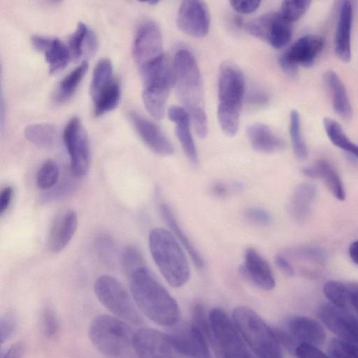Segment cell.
<instances>
[{
  "instance_id": "cell-30",
  "label": "cell",
  "mask_w": 358,
  "mask_h": 358,
  "mask_svg": "<svg viewBox=\"0 0 358 358\" xmlns=\"http://www.w3.org/2000/svg\"><path fill=\"white\" fill-rule=\"evenodd\" d=\"M87 69L88 64L85 61L62 80L56 90L55 95V99L57 102L65 103L73 96L82 79L85 76Z\"/></svg>"
},
{
  "instance_id": "cell-21",
  "label": "cell",
  "mask_w": 358,
  "mask_h": 358,
  "mask_svg": "<svg viewBox=\"0 0 358 358\" xmlns=\"http://www.w3.org/2000/svg\"><path fill=\"white\" fill-rule=\"evenodd\" d=\"M299 344L308 343L322 345L326 338L324 328L316 320L306 316H293L288 319L284 329Z\"/></svg>"
},
{
  "instance_id": "cell-44",
  "label": "cell",
  "mask_w": 358,
  "mask_h": 358,
  "mask_svg": "<svg viewBox=\"0 0 358 358\" xmlns=\"http://www.w3.org/2000/svg\"><path fill=\"white\" fill-rule=\"evenodd\" d=\"M243 184L238 181L223 182L217 181L212 184L210 192L217 197H225L232 192H237L242 189Z\"/></svg>"
},
{
  "instance_id": "cell-35",
  "label": "cell",
  "mask_w": 358,
  "mask_h": 358,
  "mask_svg": "<svg viewBox=\"0 0 358 358\" xmlns=\"http://www.w3.org/2000/svg\"><path fill=\"white\" fill-rule=\"evenodd\" d=\"M59 177L57 164L48 159L43 163L36 175V184L43 190H49L57 184Z\"/></svg>"
},
{
  "instance_id": "cell-56",
  "label": "cell",
  "mask_w": 358,
  "mask_h": 358,
  "mask_svg": "<svg viewBox=\"0 0 358 358\" xmlns=\"http://www.w3.org/2000/svg\"><path fill=\"white\" fill-rule=\"evenodd\" d=\"M349 299L352 305L358 311V290L351 292Z\"/></svg>"
},
{
  "instance_id": "cell-5",
  "label": "cell",
  "mask_w": 358,
  "mask_h": 358,
  "mask_svg": "<svg viewBox=\"0 0 358 358\" xmlns=\"http://www.w3.org/2000/svg\"><path fill=\"white\" fill-rule=\"evenodd\" d=\"M232 320L248 347L257 357H282L281 345L273 329L252 308L244 306L235 308Z\"/></svg>"
},
{
  "instance_id": "cell-3",
  "label": "cell",
  "mask_w": 358,
  "mask_h": 358,
  "mask_svg": "<svg viewBox=\"0 0 358 358\" xmlns=\"http://www.w3.org/2000/svg\"><path fill=\"white\" fill-rule=\"evenodd\" d=\"M245 80L235 64L227 62L220 68L217 115L220 128L228 136L236 134L245 98Z\"/></svg>"
},
{
  "instance_id": "cell-9",
  "label": "cell",
  "mask_w": 358,
  "mask_h": 358,
  "mask_svg": "<svg viewBox=\"0 0 358 358\" xmlns=\"http://www.w3.org/2000/svg\"><path fill=\"white\" fill-rule=\"evenodd\" d=\"M247 32L280 49L289 42L292 35V22L280 12H271L252 20L245 25Z\"/></svg>"
},
{
  "instance_id": "cell-47",
  "label": "cell",
  "mask_w": 358,
  "mask_h": 358,
  "mask_svg": "<svg viewBox=\"0 0 358 358\" xmlns=\"http://www.w3.org/2000/svg\"><path fill=\"white\" fill-rule=\"evenodd\" d=\"M245 99L247 103L252 107L261 108L269 102L270 96L264 90L252 89L248 92Z\"/></svg>"
},
{
  "instance_id": "cell-34",
  "label": "cell",
  "mask_w": 358,
  "mask_h": 358,
  "mask_svg": "<svg viewBox=\"0 0 358 358\" xmlns=\"http://www.w3.org/2000/svg\"><path fill=\"white\" fill-rule=\"evenodd\" d=\"M289 134L295 155L301 160L306 159L308 150L301 134L300 115L296 110H292L290 113Z\"/></svg>"
},
{
  "instance_id": "cell-51",
  "label": "cell",
  "mask_w": 358,
  "mask_h": 358,
  "mask_svg": "<svg viewBox=\"0 0 358 358\" xmlns=\"http://www.w3.org/2000/svg\"><path fill=\"white\" fill-rule=\"evenodd\" d=\"M25 350V343L23 341H18L13 344L5 352L0 353H3L1 357L3 358H19L24 355Z\"/></svg>"
},
{
  "instance_id": "cell-32",
  "label": "cell",
  "mask_w": 358,
  "mask_h": 358,
  "mask_svg": "<svg viewBox=\"0 0 358 358\" xmlns=\"http://www.w3.org/2000/svg\"><path fill=\"white\" fill-rule=\"evenodd\" d=\"M323 125L327 136L336 147L350 152L358 158V145L350 141L341 126L334 120L325 117Z\"/></svg>"
},
{
  "instance_id": "cell-23",
  "label": "cell",
  "mask_w": 358,
  "mask_h": 358,
  "mask_svg": "<svg viewBox=\"0 0 358 358\" xmlns=\"http://www.w3.org/2000/svg\"><path fill=\"white\" fill-rule=\"evenodd\" d=\"M247 137L252 148L262 153H273L282 150L285 143L267 125L254 123L248 127Z\"/></svg>"
},
{
  "instance_id": "cell-36",
  "label": "cell",
  "mask_w": 358,
  "mask_h": 358,
  "mask_svg": "<svg viewBox=\"0 0 358 358\" xmlns=\"http://www.w3.org/2000/svg\"><path fill=\"white\" fill-rule=\"evenodd\" d=\"M323 293L331 303L345 308L350 292L345 284L337 280H329L324 284Z\"/></svg>"
},
{
  "instance_id": "cell-20",
  "label": "cell",
  "mask_w": 358,
  "mask_h": 358,
  "mask_svg": "<svg viewBox=\"0 0 358 358\" xmlns=\"http://www.w3.org/2000/svg\"><path fill=\"white\" fill-rule=\"evenodd\" d=\"M324 47V38L316 34H307L298 38L282 55L292 64L310 67Z\"/></svg>"
},
{
  "instance_id": "cell-29",
  "label": "cell",
  "mask_w": 358,
  "mask_h": 358,
  "mask_svg": "<svg viewBox=\"0 0 358 358\" xmlns=\"http://www.w3.org/2000/svg\"><path fill=\"white\" fill-rule=\"evenodd\" d=\"M110 59H100L94 67L90 83V94L94 101L115 80Z\"/></svg>"
},
{
  "instance_id": "cell-2",
  "label": "cell",
  "mask_w": 358,
  "mask_h": 358,
  "mask_svg": "<svg viewBox=\"0 0 358 358\" xmlns=\"http://www.w3.org/2000/svg\"><path fill=\"white\" fill-rule=\"evenodd\" d=\"M128 278L133 299L148 319L166 327L179 321L180 309L176 301L146 266L136 269Z\"/></svg>"
},
{
  "instance_id": "cell-50",
  "label": "cell",
  "mask_w": 358,
  "mask_h": 358,
  "mask_svg": "<svg viewBox=\"0 0 358 358\" xmlns=\"http://www.w3.org/2000/svg\"><path fill=\"white\" fill-rule=\"evenodd\" d=\"M13 196V189L10 186L4 187L0 192V213L3 215L9 208Z\"/></svg>"
},
{
  "instance_id": "cell-14",
  "label": "cell",
  "mask_w": 358,
  "mask_h": 358,
  "mask_svg": "<svg viewBox=\"0 0 358 358\" xmlns=\"http://www.w3.org/2000/svg\"><path fill=\"white\" fill-rule=\"evenodd\" d=\"M317 316L338 338L358 343V320L345 308L323 303L317 309Z\"/></svg>"
},
{
  "instance_id": "cell-13",
  "label": "cell",
  "mask_w": 358,
  "mask_h": 358,
  "mask_svg": "<svg viewBox=\"0 0 358 358\" xmlns=\"http://www.w3.org/2000/svg\"><path fill=\"white\" fill-rule=\"evenodd\" d=\"M133 351L142 358H171L178 356L168 333L147 327L134 331Z\"/></svg>"
},
{
  "instance_id": "cell-53",
  "label": "cell",
  "mask_w": 358,
  "mask_h": 358,
  "mask_svg": "<svg viewBox=\"0 0 358 358\" xmlns=\"http://www.w3.org/2000/svg\"><path fill=\"white\" fill-rule=\"evenodd\" d=\"M278 63L281 69L287 76L294 77L297 75L299 66L287 60L282 55L279 57Z\"/></svg>"
},
{
  "instance_id": "cell-55",
  "label": "cell",
  "mask_w": 358,
  "mask_h": 358,
  "mask_svg": "<svg viewBox=\"0 0 358 358\" xmlns=\"http://www.w3.org/2000/svg\"><path fill=\"white\" fill-rule=\"evenodd\" d=\"M348 251L352 261L358 265V240L355 241L350 245Z\"/></svg>"
},
{
  "instance_id": "cell-46",
  "label": "cell",
  "mask_w": 358,
  "mask_h": 358,
  "mask_svg": "<svg viewBox=\"0 0 358 358\" xmlns=\"http://www.w3.org/2000/svg\"><path fill=\"white\" fill-rule=\"evenodd\" d=\"M294 354L300 358H323L327 355L324 353L318 346L308 343H299Z\"/></svg>"
},
{
  "instance_id": "cell-4",
  "label": "cell",
  "mask_w": 358,
  "mask_h": 358,
  "mask_svg": "<svg viewBox=\"0 0 358 358\" xmlns=\"http://www.w3.org/2000/svg\"><path fill=\"white\" fill-rule=\"evenodd\" d=\"M149 248L160 273L171 286L180 287L189 280L190 268L187 257L173 233L163 228L152 229Z\"/></svg>"
},
{
  "instance_id": "cell-45",
  "label": "cell",
  "mask_w": 358,
  "mask_h": 358,
  "mask_svg": "<svg viewBox=\"0 0 358 358\" xmlns=\"http://www.w3.org/2000/svg\"><path fill=\"white\" fill-rule=\"evenodd\" d=\"M245 215L250 221L259 225L266 226L272 222L271 214L266 210L259 207L247 208Z\"/></svg>"
},
{
  "instance_id": "cell-48",
  "label": "cell",
  "mask_w": 358,
  "mask_h": 358,
  "mask_svg": "<svg viewBox=\"0 0 358 358\" xmlns=\"http://www.w3.org/2000/svg\"><path fill=\"white\" fill-rule=\"evenodd\" d=\"M69 182V180H65L63 184L45 194L42 197V202H52L67 196L71 194L74 187L73 185H70Z\"/></svg>"
},
{
  "instance_id": "cell-49",
  "label": "cell",
  "mask_w": 358,
  "mask_h": 358,
  "mask_svg": "<svg viewBox=\"0 0 358 358\" xmlns=\"http://www.w3.org/2000/svg\"><path fill=\"white\" fill-rule=\"evenodd\" d=\"M231 7L238 13L249 14L256 10L261 0H229Z\"/></svg>"
},
{
  "instance_id": "cell-38",
  "label": "cell",
  "mask_w": 358,
  "mask_h": 358,
  "mask_svg": "<svg viewBox=\"0 0 358 358\" xmlns=\"http://www.w3.org/2000/svg\"><path fill=\"white\" fill-rule=\"evenodd\" d=\"M120 262L124 273L129 277L136 269L145 266L139 250L134 245H128L121 253Z\"/></svg>"
},
{
  "instance_id": "cell-19",
  "label": "cell",
  "mask_w": 358,
  "mask_h": 358,
  "mask_svg": "<svg viewBox=\"0 0 358 358\" xmlns=\"http://www.w3.org/2000/svg\"><path fill=\"white\" fill-rule=\"evenodd\" d=\"M353 20V3L340 1L334 46L337 57L343 62L351 59V31Z\"/></svg>"
},
{
  "instance_id": "cell-41",
  "label": "cell",
  "mask_w": 358,
  "mask_h": 358,
  "mask_svg": "<svg viewBox=\"0 0 358 358\" xmlns=\"http://www.w3.org/2000/svg\"><path fill=\"white\" fill-rule=\"evenodd\" d=\"M97 254L103 264L113 266L115 263L116 250L113 241L108 236H101L96 240Z\"/></svg>"
},
{
  "instance_id": "cell-57",
  "label": "cell",
  "mask_w": 358,
  "mask_h": 358,
  "mask_svg": "<svg viewBox=\"0 0 358 358\" xmlns=\"http://www.w3.org/2000/svg\"><path fill=\"white\" fill-rule=\"evenodd\" d=\"M138 1H141V2H143V3H149L151 5H155L159 1V0H138Z\"/></svg>"
},
{
  "instance_id": "cell-22",
  "label": "cell",
  "mask_w": 358,
  "mask_h": 358,
  "mask_svg": "<svg viewBox=\"0 0 358 358\" xmlns=\"http://www.w3.org/2000/svg\"><path fill=\"white\" fill-rule=\"evenodd\" d=\"M169 118L176 124V134L189 161L194 166L199 164L196 148L192 137L191 119L187 111L180 106H171L167 111Z\"/></svg>"
},
{
  "instance_id": "cell-10",
  "label": "cell",
  "mask_w": 358,
  "mask_h": 358,
  "mask_svg": "<svg viewBox=\"0 0 358 358\" xmlns=\"http://www.w3.org/2000/svg\"><path fill=\"white\" fill-rule=\"evenodd\" d=\"M63 141L70 157L72 173L77 177L85 176L90 162L87 132L78 117L69 120L63 132Z\"/></svg>"
},
{
  "instance_id": "cell-52",
  "label": "cell",
  "mask_w": 358,
  "mask_h": 358,
  "mask_svg": "<svg viewBox=\"0 0 358 358\" xmlns=\"http://www.w3.org/2000/svg\"><path fill=\"white\" fill-rule=\"evenodd\" d=\"M275 263L277 266L287 275L294 276V269L290 263L281 255H277L275 257Z\"/></svg>"
},
{
  "instance_id": "cell-28",
  "label": "cell",
  "mask_w": 358,
  "mask_h": 358,
  "mask_svg": "<svg viewBox=\"0 0 358 358\" xmlns=\"http://www.w3.org/2000/svg\"><path fill=\"white\" fill-rule=\"evenodd\" d=\"M43 52L51 74L64 69L72 57L69 48L57 38H51Z\"/></svg>"
},
{
  "instance_id": "cell-16",
  "label": "cell",
  "mask_w": 358,
  "mask_h": 358,
  "mask_svg": "<svg viewBox=\"0 0 358 358\" xmlns=\"http://www.w3.org/2000/svg\"><path fill=\"white\" fill-rule=\"evenodd\" d=\"M127 116L137 134L153 152L164 156L173 154V145L155 123L133 110Z\"/></svg>"
},
{
  "instance_id": "cell-33",
  "label": "cell",
  "mask_w": 358,
  "mask_h": 358,
  "mask_svg": "<svg viewBox=\"0 0 358 358\" xmlns=\"http://www.w3.org/2000/svg\"><path fill=\"white\" fill-rule=\"evenodd\" d=\"M121 87L120 83L115 79L94 101V114L101 116L115 109L120 100Z\"/></svg>"
},
{
  "instance_id": "cell-15",
  "label": "cell",
  "mask_w": 358,
  "mask_h": 358,
  "mask_svg": "<svg viewBox=\"0 0 358 358\" xmlns=\"http://www.w3.org/2000/svg\"><path fill=\"white\" fill-rule=\"evenodd\" d=\"M177 26L185 34L203 38L209 31L210 15L203 0H182L177 15Z\"/></svg>"
},
{
  "instance_id": "cell-24",
  "label": "cell",
  "mask_w": 358,
  "mask_h": 358,
  "mask_svg": "<svg viewBox=\"0 0 358 358\" xmlns=\"http://www.w3.org/2000/svg\"><path fill=\"white\" fill-rule=\"evenodd\" d=\"M323 82L329 90L334 111L342 118L349 120L352 116V108L342 80L333 71L324 73Z\"/></svg>"
},
{
  "instance_id": "cell-11",
  "label": "cell",
  "mask_w": 358,
  "mask_h": 358,
  "mask_svg": "<svg viewBox=\"0 0 358 358\" xmlns=\"http://www.w3.org/2000/svg\"><path fill=\"white\" fill-rule=\"evenodd\" d=\"M169 328L168 334L178 356L192 358L211 357L208 341L193 322L178 321Z\"/></svg>"
},
{
  "instance_id": "cell-43",
  "label": "cell",
  "mask_w": 358,
  "mask_h": 358,
  "mask_svg": "<svg viewBox=\"0 0 358 358\" xmlns=\"http://www.w3.org/2000/svg\"><path fill=\"white\" fill-rule=\"evenodd\" d=\"M41 327L43 334L49 338H52L57 334L59 329V322L52 309L45 308L41 313Z\"/></svg>"
},
{
  "instance_id": "cell-27",
  "label": "cell",
  "mask_w": 358,
  "mask_h": 358,
  "mask_svg": "<svg viewBox=\"0 0 358 358\" xmlns=\"http://www.w3.org/2000/svg\"><path fill=\"white\" fill-rule=\"evenodd\" d=\"M159 211L162 219L172 233L178 238L188 252L195 266L199 268H203L204 266V262L202 257L192 244V241L189 239L185 231L181 229L169 206L166 203H162L159 205Z\"/></svg>"
},
{
  "instance_id": "cell-25",
  "label": "cell",
  "mask_w": 358,
  "mask_h": 358,
  "mask_svg": "<svg viewBox=\"0 0 358 358\" xmlns=\"http://www.w3.org/2000/svg\"><path fill=\"white\" fill-rule=\"evenodd\" d=\"M303 173L311 178H322L329 191L339 201H344L346 194L342 180L331 164L325 159L303 169Z\"/></svg>"
},
{
  "instance_id": "cell-12",
  "label": "cell",
  "mask_w": 358,
  "mask_h": 358,
  "mask_svg": "<svg viewBox=\"0 0 358 358\" xmlns=\"http://www.w3.org/2000/svg\"><path fill=\"white\" fill-rule=\"evenodd\" d=\"M133 56L138 69L164 56L162 34L155 22L145 21L137 28Z\"/></svg>"
},
{
  "instance_id": "cell-59",
  "label": "cell",
  "mask_w": 358,
  "mask_h": 358,
  "mask_svg": "<svg viewBox=\"0 0 358 358\" xmlns=\"http://www.w3.org/2000/svg\"><path fill=\"white\" fill-rule=\"evenodd\" d=\"M343 1V0H339V2H340V1ZM348 1H350L351 2H352V3H353V1H354L355 0H348Z\"/></svg>"
},
{
  "instance_id": "cell-18",
  "label": "cell",
  "mask_w": 358,
  "mask_h": 358,
  "mask_svg": "<svg viewBox=\"0 0 358 358\" xmlns=\"http://www.w3.org/2000/svg\"><path fill=\"white\" fill-rule=\"evenodd\" d=\"M239 271L245 279L259 289L269 291L275 285V278L269 264L252 248L246 250L244 261Z\"/></svg>"
},
{
  "instance_id": "cell-40",
  "label": "cell",
  "mask_w": 358,
  "mask_h": 358,
  "mask_svg": "<svg viewBox=\"0 0 358 358\" xmlns=\"http://www.w3.org/2000/svg\"><path fill=\"white\" fill-rule=\"evenodd\" d=\"M90 30L85 23L79 22L69 39V49L72 58L78 59L82 55L83 47Z\"/></svg>"
},
{
  "instance_id": "cell-6",
  "label": "cell",
  "mask_w": 358,
  "mask_h": 358,
  "mask_svg": "<svg viewBox=\"0 0 358 358\" xmlns=\"http://www.w3.org/2000/svg\"><path fill=\"white\" fill-rule=\"evenodd\" d=\"M134 334L127 322L109 315L96 316L89 327L91 343L108 357L128 356L133 350Z\"/></svg>"
},
{
  "instance_id": "cell-42",
  "label": "cell",
  "mask_w": 358,
  "mask_h": 358,
  "mask_svg": "<svg viewBox=\"0 0 358 358\" xmlns=\"http://www.w3.org/2000/svg\"><path fill=\"white\" fill-rule=\"evenodd\" d=\"M17 327V319L12 312L3 314L0 318V343L3 344L9 340L15 333Z\"/></svg>"
},
{
  "instance_id": "cell-39",
  "label": "cell",
  "mask_w": 358,
  "mask_h": 358,
  "mask_svg": "<svg viewBox=\"0 0 358 358\" xmlns=\"http://www.w3.org/2000/svg\"><path fill=\"white\" fill-rule=\"evenodd\" d=\"M310 3L311 0H282L280 13L292 22L303 16Z\"/></svg>"
},
{
  "instance_id": "cell-58",
  "label": "cell",
  "mask_w": 358,
  "mask_h": 358,
  "mask_svg": "<svg viewBox=\"0 0 358 358\" xmlns=\"http://www.w3.org/2000/svg\"><path fill=\"white\" fill-rule=\"evenodd\" d=\"M45 1L50 3H57L61 2L62 0H45Z\"/></svg>"
},
{
  "instance_id": "cell-37",
  "label": "cell",
  "mask_w": 358,
  "mask_h": 358,
  "mask_svg": "<svg viewBox=\"0 0 358 358\" xmlns=\"http://www.w3.org/2000/svg\"><path fill=\"white\" fill-rule=\"evenodd\" d=\"M329 356L333 358H358L356 343L339 338H332L328 344Z\"/></svg>"
},
{
  "instance_id": "cell-8",
  "label": "cell",
  "mask_w": 358,
  "mask_h": 358,
  "mask_svg": "<svg viewBox=\"0 0 358 358\" xmlns=\"http://www.w3.org/2000/svg\"><path fill=\"white\" fill-rule=\"evenodd\" d=\"M213 343L211 348L218 357L248 358L252 355L233 320L222 309L209 313Z\"/></svg>"
},
{
  "instance_id": "cell-7",
  "label": "cell",
  "mask_w": 358,
  "mask_h": 358,
  "mask_svg": "<svg viewBox=\"0 0 358 358\" xmlns=\"http://www.w3.org/2000/svg\"><path fill=\"white\" fill-rule=\"evenodd\" d=\"M94 291L101 304L116 317L136 326L143 324V318L134 300L115 277L102 275L95 281Z\"/></svg>"
},
{
  "instance_id": "cell-31",
  "label": "cell",
  "mask_w": 358,
  "mask_h": 358,
  "mask_svg": "<svg viewBox=\"0 0 358 358\" xmlns=\"http://www.w3.org/2000/svg\"><path fill=\"white\" fill-rule=\"evenodd\" d=\"M25 138L38 148H48L53 146L57 138V129L48 123H35L26 127Z\"/></svg>"
},
{
  "instance_id": "cell-26",
  "label": "cell",
  "mask_w": 358,
  "mask_h": 358,
  "mask_svg": "<svg viewBox=\"0 0 358 358\" xmlns=\"http://www.w3.org/2000/svg\"><path fill=\"white\" fill-rule=\"evenodd\" d=\"M316 186L311 182H303L294 190L289 202V212L299 222L306 219L311 203L316 194Z\"/></svg>"
},
{
  "instance_id": "cell-1",
  "label": "cell",
  "mask_w": 358,
  "mask_h": 358,
  "mask_svg": "<svg viewBox=\"0 0 358 358\" xmlns=\"http://www.w3.org/2000/svg\"><path fill=\"white\" fill-rule=\"evenodd\" d=\"M178 98L187 111L196 134L205 138L208 120L205 110L202 78L196 59L186 49L178 50L172 64Z\"/></svg>"
},
{
  "instance_id": "cell-54",
  "label": "cell",
  "mask_w": 358,
  "mask_h": 358,
  "mask_svg": "<svg viewBox=\"0 0 358 358\" xmlns=\"http://www.w3.org/2000/svg\"><path fill=\"white\" fill-rule=\"evenodd\" d=\"M87 50L90 52H94L96 50L97 40L94 34L90 30L86 42H85Z\"/></svg>"
},
{
  "instance_id": "cell-17",
  "label": "cell",
  "mask_w": 358,
  "mask_h": 358,
  "mask_svg": "<svg viewBox=\"0 0 358 358\" xmlns=\"http://www.w3.org/2000/svg\"><path fill=\"white\" fill-rule=\"evenodd\" d=\"M78 227L76 212L71 208L61 210L52 220L48 233L47 244L52 252L63 250L74 236Z\"/></svg>"
}]
</instances>
